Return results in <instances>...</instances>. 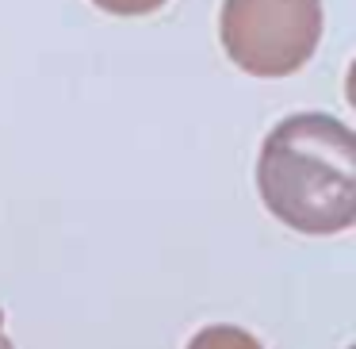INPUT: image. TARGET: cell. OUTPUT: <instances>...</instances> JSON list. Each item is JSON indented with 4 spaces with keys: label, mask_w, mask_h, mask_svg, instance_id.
<instances>
[{
    "label": "cell",
    "mask_w": 356,
    "mask_h": 349,
    "mask_svg": "<svg viewBox=\"0 0 356 349\" xmlns=\"http://www.w3.org/2000/svg\"><path fill=\"white\" fill-rule=\"evenodd\" d=\"M96 8L111 12V16H146V12H157L165 0H92Z\"/></svg>",
    "instance_id": "4"
},
{
    "label": "cell",
    "mask_w": 356,
    "mask_h": 349,
    "mask_svg": "<svg viewBox=\"0 0 356 349\" xmlns=\"http://www.w3.org/2000/svg\"><path fill=\"white\" fill-rule=\"evenodd\" d=\"M222 50L253 77H287L322 42V0H222Z\"/></svg>",
    "instance_id": "2"
},
{
    "label": "cell",
    "mask_w": 356,
    "mask_h": 349,
    "mask_svg": "<svg viewBox=\"0 0 356 349\" xmlns=\"http://www.w3.org/2000/svg\"><path fill=\"white\" fill-rule=\"evenodd\" d=\"M188 349H264V346L249 330H241V326L218 323V326H203V330L188 341Z\"/></svg>",
    "instance_id": "3"
},
{
    "label": "cell",
    "mask_w": 356,
    "mask_h": 349,
    "mask_svg": "<svg viewBox=\"0 0 356 349\" xmlns=\"http://www.w3.org/2000/svg\"><path fill=\"white\" fill-rule=\"evenodd\" d=\"M261 200L299 234H341L356 219V139L325 111H299L268 131L257 157Z\"/></svg>",
    "instance_id": "1"
},
{
    "label": "cell",
    "mask_w": 356,
    "mask_h": 349,
    "mask_svg": "<svg viewBox=\"0 0 356 349\" xmlns=\"http://www.w3.org/2000/svg\"><path fill=\"white\" fill-rule=\"evenodd\" d=\"M0 349H12L8 334H4V311H0Z\"/></svg>",
    "instance_id": "5"
}]
</instances>
